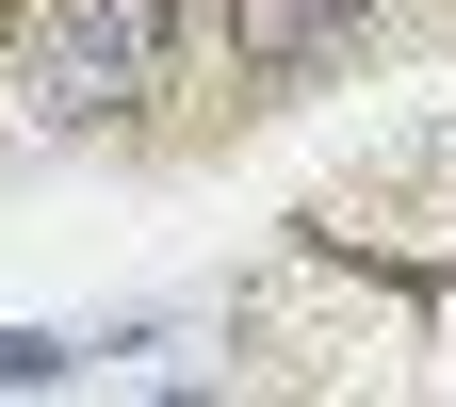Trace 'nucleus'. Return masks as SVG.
Listing matches in <instances>:
<instances>
[{"label":"nucleus","instance_id":"obj_1","mask_svg":"<svg viewBox=\"0 0 456 407\" xmlns=\"http://www.w3.org/2000/svg\"><path fill=\"white\" fill-rule=\"evenodd\" d=\"M180 82V0H49L17 33V98L33 131H82V114H147Z\"/></svg>","mask_w":456,"mask_h":407},{"label":"nucleus","instance_id":"obj_2","mask_svg":"<svg viewBox=\"0 0 456 407\" xmlns=\"http://www.w3.org/2000/svg\"><path fill=\"white\" fill-rule=\"evenodd\" d=\"M66 359H82L66 326H0V391H49V375H66Z\"/></svg>","mask_w":456,"mask_h":407}]
</instances>
